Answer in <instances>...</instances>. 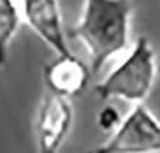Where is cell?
<instances>
[{
	"label": "cell",
	"mask_w": 160,
	"mask_h": 153,
	"mask_svg": "<svg viewBox=\"0 0 160 153\" xmlns=\"http://www.w3.org/2000/svg\"><path fill=\"white\" fill-rule=\"evenodd\" d=\"M90 153H160V119L144 103L134 105L110 137Z\"/></svg>",
	"instance_id": "cell-3"
},
{
	"label": "cell",
	"mask_w": 160,
	"mask_h": 153,
	"mask_svg": "<svg viewBox=\"0 0 160 153\" xmlns=\"http://www.w3.org/2000/svg\"><path fill=\"white\" fill-rule=\"evenodd\" d=\"M22 19L56 54L72 53L59 0H18Z\"/></svg>",
	"instance_id": "cell-5"
},
{
	"label": "cell",
	"mask_w": 160,
	"mask_h": 153,
	"mask_svg": "<svg viewBox=\"0 0 160 153\" xmlns=\"http://www.w3.org/2000/svg\"><path fill=\"white\" fill-rule=\"evenodd\" d=\"M91 77L88 64H84L73 53L56 54V59L44 68L47 90L68 99L81 93Z\"/></svg>",
	"instance_id": "cell-6"
},
{
	"label": "cell",
	"mask_w": 160,
	"mask_h": 153,
	"mask_svg": "<svg viewBox=\"0 0 160 153\" xmlns=\"http://www.w3.org/2000/svg\"><path fill=\"white\" fill-rule=\"evenodd\" d=\"M121 121L122 116L119 115L118 109L115 106H110V105H106L97 115L98 128H102L103 131H107V133H112L113 130H116Z\"/></svg>",
	"instance_id": "cell-8"
},
{
	"label": "cell",
	"mask_w": 160,
	"mask_h": 153,
	"mask_svg": "<svg viewBox=\"0 0 160 153\" xmlns=\"http://www.w3.org/2000/svg\"><path fill=\"white\" fill-rule=\"evenodd\" d=\"M22 22L18 0H0V69L8 60L10 44Z\"/></svg>",
	"instance_id": "cell-7"
},
{
	"label": "cell",
	"mask_w": 160,
	"mask_h": 153,
	"mask_svg": "<svg viewBox=\"0 0 160 153\" xmlns=\"http://www.w3.org/2000/svg\"><path fill=\"white\" fill-rule=\"evenodd\" d=\"M131 18V0H84L69 37L84 46L91 75L128 49Z\"/></svg>",
	"instance_id": "cell-1"
},
{
	"label": "cell",
	"mask_w": 160,
	"mask_h": 153,
	"mask_svg": "<svg viewBox=\"0 0 160 153\" xmlns=\"http://www.w3.org/2000/svg\"><path fill=\"white\" fill-rule=\"evenodd\" d=\"M73 122L71 99L47 90L35 116L37 153H60Z\"/></svg>",
	"instance_id": "cell-4"
},
{
	"label": "cell",
	"mask_w": 160,
	"mask_h": 153,
	"mask_svg": "<svg viewBox=\"0 0 160 153\" xmlns=\"http://www.w3.org/2000/svg\"><path fill=\"white\" fill-rule=\"evenodd\" d=\"M157 64L156 53L146 37L137 38L131 50L96 85L102 100H125L132 105L144 103L154 85Z\"/></svg>",
	"instance_id": "cell-2"
}]
</instances>
